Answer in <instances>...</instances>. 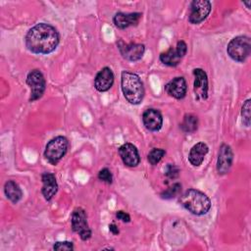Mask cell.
<instances>
[{
	"instance_id": "6da1fadb",
	"label": "cell",
	"mask_w": 251,
	"mask_h": 251,
	"mask_svg": "<svg viewBox=\"0 0 251 251\" xmlns=\"http://www.w3.org/2000/svg\"><path fill=\"white\" fill-rule=\"evenodd\" d=\"M59 33L51 25L41 23L32 26L25 35V45L35 54H49L59 44Z\"/></svg>"
},
{
	"instance_id": "7a4b0ae2",
	"label": "cell",
	"mask_w": 251,
	"mask_h": 251,
	"mask_svg": "<svg viewBox=\"0 0 251 251\" xmlns=\"http://www.w3.org/2000/svg\"><path fill=\"white\" fill-rule=\"evenodd\" d=\"M180 204L191 214L202 216L208 213L211 208V200L200 190L190 188L186 190L179 199Z\"/></svg>"
},
{
	"instance_id": "3957f363",
	"label": "cell",
	"mask_w": 251,
	"mask_h": 251,
	"mask_svg": "<svg viewBox=\"0 0 251 251\" xmlns=\"http://www.w3.org/2000/svg\"><path fill=\"white\" fill-rule=\"evenodd\" d=\"M121 85L125 98L130 104H139L144 96V87L140 77L134 74L127 71L122 73Z\"/></svg>"
},
{
	"instance_id": "277c9868",
	"label": "cell",
	"mask_w": 251,
	"mask_h": 251,
	"mask_svg": "<svg viewBox=\"0 0 251 251\" xmlns=\"http://www.w3.org/2000/svg\"><path fill=\"white\" fill-rule=\"evenodd\" d=\"M226 52L232 60L236 62H244L251 52L250 38L245 35L234 37L227 44Z\"/></svg>"
},
{
	"instance_id": "5b68a950",
	"label": "cell",
	"mask_w": 251,
	"mask_h": 251,
	"mask_svg": "<svg viewBox=\"0 0 251 251\" xmlns=\"http://www.w3.org/2000/svg\"><path fill=\"white\" fill-rule=\"evenodd\" d=\"M69 141L65 136H56L47 143L44 151V157L50 164L57 165L67 153Z\"/></svg>"
},
{
	"instance_id": "8992f818",
	"label": "cell",
	"mask_w": 251,
	"mask_h": 251,
	"mask_svg": "<svg viewBox=\"0 0 251 251\" xmlns=\"http://www.w3.org/2000/svg\"><path fill=\"white\" fill-rule=\"evenodd\" d=\"M71 222L73 230L76 232L82 240H88L91 237V229L87 223V216L82 208L78 207L73 211Z\"/></svg>"
},
{
	"instance_id": "52a82bcc",
	"label": "cell",
	"mask_w": 251,
	"mask_h": 251,
	"mask_svg": "<svg viewBox=\"0 0 251 251\" xmlns=\"http://www.w3.org/2000/svg\"><path fill=\"white\" fill-rule=\"evenodd\" d=\"M26 83L31 90L29 98L30 102L39 99L43 95L46 88V82L42 73L39 70H33L28 73L26 76Z\"/></svg>"
},
{
	"instance_id": "ba28073f",
	"label": "cell",
	"mask_w": 251,
	"mask_h": 251,
	"mask_svg": "<svg viewBox=\"0 0 251 251\" xmlns=\"http://www.w3.org/2000/svg\"><path fill=\"white\" fill-rule=\"evenodd\" d=\"M187 51V45L184 41L180 40L177 42L175 48L171 47L166 52L161 53L160 61L170 67H176L179 64L180 60L184 57Z\"/></svg>"
},
{
	"instance_id": "9c48e42d",
	"label": "cell",
	"mask_w": 251,
	"mask_h": 251,
	"mask_svg": "<svg viewBox=\"0 0 251 251\" xmlns=\"http://www.w3.org/2000/svg\"><path fill=\"white\" fill-rule=\"evenodd\" d=\"M211 12V3L208 0H194L190 4L188 20L191 24L197 25L203 22Z\"/></svg>"
},
{
	"instance_id": "30bf717a",
	"label": "cell",
	"mask_w": 251,
	"mask_h": 251,
	"mask_svg": "<svg viewBox=\"0 0 251 251\" xmlns=\"http://www.w3.org/2000/svg\"><path fill=\"white\" fill-rule=\"evenodd\" d=\"M118 47L122 56L125 59L131 62L140 60L145 50V47L143 44H138V43L127 44V43H125L123 40H120L118 42Z\"/></svg>"
},
{
	"instance_id": "8fae6325",
	"label": "cell",
	"mask_w": 251,
	"mask_h": 251,
	"mask_svg": "<svg viewBox=\"0 0 251 251\" xmlns=\"http://www.w3.org/2000/svg\"><path fill=\"white\" fill-rule=\"evenodd\" d=\"M194 84L193 90L197 99H207L208 97V77L207 74L200 68L193 70Z\"/></svg>"
},
{
	"instance_id": "7c38bea8",
	"label": "cell",
	"mask_w": 251,
	"mask_h": 251,
	"mask_svg": "<svg viewBox=\"0 0 251 251\" xmlns=\"http://www.w3.org/2000/svg\"><path fill=\"white\" fill-rule=\"evenodd\" d=\"M233 160V153L229 145L222 144L219 150L217 161V171L219 175H226L228 173Z\"/></svg>"
},
{
	"instance_id": "4fadbf2b",
	"label": "cell",
	"mask_w": 251,
	"mask_h": 251,
	"mask_svg": "<svg viewBox=\"0 0 251 251\" xmlns=\"http://www.w3.org/2000/svg\"><path fill=\"white\" fill-rule=\"evenodd\" d=\"M119 154L123 163L127 167H136L140 162L137 148L131 143H125L119 148Z\"/></svg>"
},
{
	"instance_id": "5bb4252c",
	"label": "cell",
	"mask_w": 251,
	"mask_h": 251,
	"mask_svg": "<svg viewBox=\"0 0 251 251\" xmlns=\"http://www.w3.org/2000/svg\"><path fill=\"white\" fill-rule=\"evenodd\" d=\"M165 90L170 96H173L176 99H182L185 96L187 90L186 80L182 76L175 77L165 85Z\"/></svg>"
},
{
	"instance_id": "9a60e30c",
	"label": "cell",
	"mask_w": 251,
	"mask_h": 251,
	"mask_svg": "<svg viewBox=\"0 0 251 251\" xmlns=\"http://www.w3.org/2000/svg\"><path fill=\"white\" fill-rule=\"evenodd\" d=\"M142 122L145 127L151 131L159 130L163 126V117L156 109H147L142 115Z\"/></svg>"
},
{
	"instance_id": "2e32d148",
	"label": "cell",
	"mask_w": 251,
	"mask_h": 251,
	"mask_svg": "<svg viewBox=\"0 0 251 251\" xmlns=\"http://www.w3.org/2000/svg\"><path fill=\"white\" fill-rule=\"evenodd\" d=\"M113 83H114V74L112 70L108 67H105L102 70H100L94 79V86L100 92L109 90L112 87Z\"/></svg>"
},
{
	"instance_id": "e0dca14e",
	"label": "cell",
	"mask_w": 251,
	"mask_h": 251,
	"mask_svg": "<svg viewBox=\"0 0 251 251\" xmlns=\"http://www.w3.org/2000/svg\"><path fill=\"white\" fill-rule=\"evenodd\" d=\"M141 16V13H117L114 16L113 22L117 27L124 29L130 25H136L139 23Z\"/></svg>"
},
{
	"instance_id": "ac0fdd59",
	"label": "cell",
	"mask_w": 251,
	"mask_h": 251,
	"mask_svg": "<svg viewBox=\"0 0 251 251\" xmlns=\"http://www.w3.org/2000/svg\"><path fill=\"white\" fill-rule=\"evenodd\" d=\"M42 180V194L44 198L49 201L53 198V196L57 193L58 191V183L56 181L55 176L51 173H43L41 176Z\"/></svg>"
},
{
	"instance_id": "d6986e66",
	"label": "cell",
	"mask_w": 251,
	"mask_h": 251,
	"mask_svg": "<svg viewBox=\"0 0 251 251\" xmlns=\"http://www.w3.org/2000/svg\"><path fill=\"white\" fill-rule=\"evenodd\" d=\"M208 151L209 147L204 142H198L195 145H193L188 154V160L190 164L194 167H199L204 161V158Z\"/></svg>"
},
{
	"instance_id": "ffe728a7",
	"label": "cell",
	"mask_w": 251,
	"mask_h": 251,
	"mask_svg": "<svg viewBox=\"0 0 251 251\" xmlns=\"http://www.w3.org/2000/svg\"><path fill=\"white\" fill-rule=\"evenodd\" d=\"M4 192L7 198L13 203H17L23 196V192L18 183L14 180H8L4 185Z\"/></svg>"
},
{
	"instance_id": "44dd1931",
	"label": "cell",
	"mask_w": 251,
	"mask_h": 251,
	"mask_svg": "<svg viewBox=\"0 0 251 251\" xmlns=\"http://www.w3.org/2000/svg\"><path fill=\"white\" fill-rule=\"evenodd\" d=\"M180 127L184 132H193L198 127V119L193 114H186L180 124Z\"/></svg>"
},
{
	"instance_id": "7402d4cb",
	"label": "cell",
	"mask_w": 251,
	"mask_h": 251,
	"mask_svg": "<svg viewBox=\"0 0 251 251\" xmlns=\"http://www.w3.org/2000/svg\"><path fill=\"white\" fill-rule=\"evenodd\" d=\"M165 154H166V151L164 149L154 148L148 154V161L151 165H157L162 160Z\"/></svg>"
},
{
	"instance_id": "603a6c76",
	"label": "cell",
	"mask_w": 251,
	"mask_h": 251,
	"mask_svg": "<svg viewBox=\"0 0 251 251\" xmlns=\"http://www.w3.org/2000/svg\"><path fill=\"white\" fill-rule=\"evenodd\" d=\"M251 100L247 99L244 104L242 105L241 108V117H242V122L246 126H250V109H251Z\"/></svg>"
},
{
	"instance_id": "cb8c5ba5",
	"label": "cell",
	"mask_w": 251,
	"mask_h": 251,
	"mask_svg": "<svg viewBox=\"0 0 251 251\" xmlns=\"http://www.w3.org/2000/svg\"><path fill=\"white\" fill-rule=\"evenodd\" d=\"M180 188H181V185L179 183H175V184H173V186L169 187L166 191H164L161 195L165 199L174 198V197H176L178 194Z\"/></svg>"
},
{
	"instance_id": "d4e9b609",
	"label": "cell",
	"mask_w": 251,
	"mask_h": 251,
	"mask_svg": "<svg viewBox=\"0 0 251 251\" xmlns=\"http://www.w3.org/2000/svg\"><path fill=\"white\" fill-rule=\"evenodd\" d=\"M98 178L106 183H112L113 180V176L110 172V170H108L107 168L102 169L99 173H98Z\"/></svg>"
},
{
	"instance_id": "484cf974",
	"label": "cell",
	"mask_w": 251,
	"mask_h": 251,
	"mask_svg": "<svg viewBox=\"0 0 251 251\" xmlns=\"http://www.w3.org/2000/svg\"><path fill=\"white\" fill-rule=\"evenodd\" d=\"M54 250L64 251V250H74V244L70 241H58L53 246Z\"/></svg>"
},
{
	"instance_id": "4316f807",
	"label": "cell",
	"mask_w": 251,
	"mask_h": 251,
	"mask_svg": "<svg viewBox=\"0 0 251 251\" xmlns=\"http://www.w3.org/2000/svg\"><path fill=\"white\" fill-rule=\"evenodd\" d=\"M178 169L177 167H176L175 165H172V164H168L167 167H166V170H165V174L166 176L169 177V178H176L178 176Z\"/></svg>"
},
{
	"instance_id": "83f0119b",
	"label": "cell",
	"mask_w": 251,
	"mask_h": 251,
	"mask_svg": "<svg viewBox=\"0 0 251 251\" xmlns=\"http://www.w3.org/2000/svg\"><path fill=\"white\" fill-rule=\"evenodd\" d=\"M116 217H117L119 220H121L122 222H124V223H128V222L130 221L129 215H128L127 213L124 212V211H118L117 214H116Z\"/></svg>"
},
{
	"instance_id": "f1b7e54d",
	"label": "cell",
	"mask_w": 251,
	"mask_h": 251,
	"mask_svg": "<svg viewBox=\"0 0 251 251\" xmlns=\"http://www.w3.org/2000/svg\"><path fill=\"white\" fill-rule=\"evenodd\" d=\"M109 229H110V231H111L112 233H114V234H118V233H119V229H118V227H117V226H116L115 224H111V225L109 226Z\"/></svg>"
},
{
	"instance_id": "f546056e",
	"label": "cell",
	"mask_w": 251,
	"mask_h": 251,
	"mask_svg": "<svg viewBox=\"0 0 251 251\" xmlns=\"http://www.w3.org/2000/svg\"><path fill=\"white\" fill-rule=\"evenodd\" d=\"M246 6H247V8L248 9H250V3H251V1H248V2H243Z\"/></svg>"
}]
</instances>
